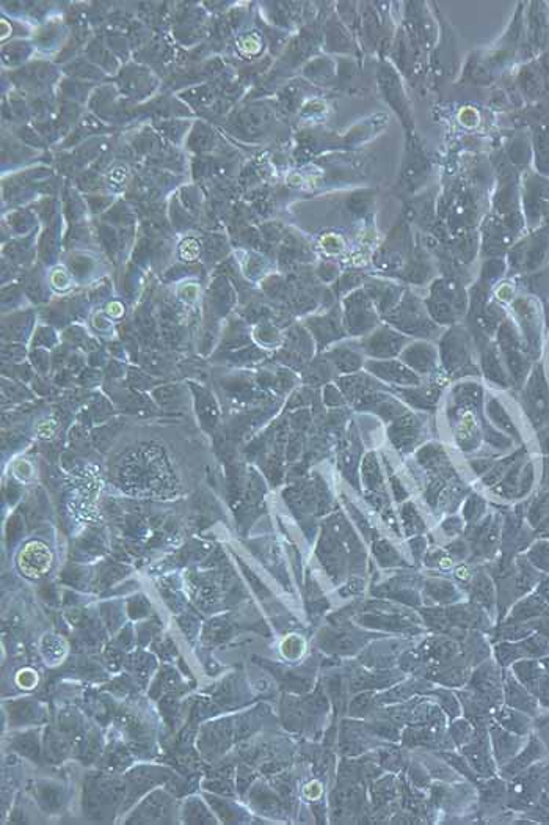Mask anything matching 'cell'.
I'll use <instances>...</instances> for the list:
<instances>
[{
  "label": "cell",
  "mask_w": 549,
  "mask_h": 825,
  "mask_svg": "<svg viewBox=\"0 0 549 825\" xmlns=\"http://www.w3.org/2000/svg\"><path fill=\"white\" fill-rule=\"evenodd\" d=\"M21 570L28 577H39L50 568V553L43 544H28L19 557Z\"/></svg>",
  "instance_id": "6da1fadb"
}]
</instances>
